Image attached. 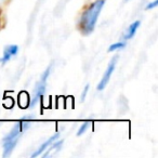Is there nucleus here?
I'll return each mask as SVG.
<instances>
[{"label":"nucleus","mask_w":158,"mask_h":158,"mask_svg":"<svg viewBox=\"0 0 158 158\" xmlns=\"http://www.w3.org/2000/svg\"><path fill=\"white\" fill-rule=\"evenodd\" d=\"M125 46H126L125 42H117V44H113L112 46L110 47L108 51H110V52H113V51H116V50H118V49L125 48Z\"/></svg>","instance_id":"nucleus-9"},{"label":"nucleus","mask_w":158,"mask_h":158,"mask_svg":"<svg viewBox=\"0 0 158 158\" xmlns=\"http://www.w3.org/2000/svg\"><path fill=\"white\" fill-rule=\"evenodd\" d=\"M116 62H117V56H115V57H113V60L110 61V63L108 64L107 69H106V72L104 73L103 77H102V79H101V81H100L99 85H98V90L99 91H102L103 89L106 88V86H107L108 81H110V76H112L113 73L115 72Z\"/></svg>","instance_id":"nucleus-4"},{"label":"nucleus","mask_w":158,"mask_h":158,"mask_svg":"<svg viewBox=\"0 0 158 158\" xmlns=\"http://www.w3.org/2000/svg\"><path fill=\"white\" fill-rule=\"evenodd\" d=\"M29 126V123L26 120H21L15 123L13 129L9 132L8 135L5 136L2 141V146H3V156L8 157L12 154L14 147L16 146L19 142V139L22 135L23 131Z\"/></svg>","instance_id":"nucleus-2"},{"label":"nucleus","mask_w":158,"mask_h":158,"mask_svg":"<svg viewBox=\"0 0 158 158\" xmlns=\"http://www.w3.org/2000/svg\"><path fill=\"white\" fill-rule=\"evenodd\" d=\"M18 51H19V47L16 46V44L7 46L5 48V50H3V55H2V57L0 59V62L2 64L7 63L9 60H11L12 56H14V55L18 53Z\"/></svg>","instance_id":"nucleus-5"},{"label":"nucleus","mask_w":158,"mask_h":158,"mask_svg":"<svg viewBox=\"0 0 158 158\" xmlns=\"http://www.w3.org/2000/svg\"><path fill=\"white\" fill-rule=\"evenodd\" d=\"M57 138H59V133H55L54 135H52L50 139H49V140H47L46 142H44V144H42L41 146H40L39 148H38L37 151H36L35 153L33 154V155H31V157L35 158V157H37V156H40L42 153H44V151H46L47 148H48L49 146H50L51 144H52V143H54L55 141H56Z\"/></svg>","instance_id":"nucleus-6"},{"label":"nucleus","mask_w":158,"mask_h":158,"mask_svg":"<svg viewBox=\"0 0 158 158\" xmlns=\"http://www.w3.org/2000/svg\"><path fill=\"white\" fill-rule=\"evenodd\" d=\"M62 144H63V141H57V142H54V145L51 144L50 146H49L48 148L44 151L46 153L41 154V156H42V157H44V158L49 157V156H53V152H54V154H55V151L59 152L60 148H61Z\"/></svg>","instance_id":"nucleus-7"},{"label":"nucleus","mask_w":158,"mask_h":158,"mask_svg":"<svg viewBox=\"0 0 158 158\" xmlns=\"http://www.w3.org/2000/svg\"><path fill=\"white\" fill-rule=\"evenodd\" d=\"M50 70H51V66H49L46 69V72L42 74L39 82L36 85L33 99H31V106H35L36 103L38 102V100L44 95V91H46V87H47V80H48V77H49V75H50Z\"/></svg>","instance_id":"nucleus-3"},{"label":"nucleus","mask_w":158,"mask_h":158,"mask_svg":"<svg viewBox=\"0 0 158 158\" xmlns=\"http://www.w3.org/2000/svg\"><path fill=\"white\" fill-rule=\"evenodd\" d=\"M126 1H128V0H126Z\"/></svg>","instance_id":"nucleus-13"},{"label":"nucleus","mask_w":158,"mask_h":158,"mask_svg":"<svg viewBox=\"0 0 158 158\" xmlns=\"http://www.w3.org/2000/svg\"><path fill=\"white\" fill-rule=\"evenodd\" d=\"M157 5H158V0H155V1H153V2L148 3V5H147L146 7H145V9H146V10L153 9V8L157 7Z\"/></svg>","instance_id":"nucleus-11"},{"label":"nucleus","mask_w":158,"mask_h":158,"mask_svg":"<svg viewBox=\"0 0 158 158\" xmlns=\"http://www.w3.org/2000/svg\"><path fill=\"white\" fill-rule=\"evenodd\" d=\"M88 90H89V85H87V86L85 87L84 92H82V94H81V101H84V100H85V98H86V95H87V92H88Z\"/></svg>","instance_id":"nucleus-12"},{"label":"nucleus","mask_w":158,"mask_h":158,"mask_svg":"<svg viewBox=\"0 0 158 158\" xmlns=\"http://www.w3.org/2000/svg\"><path fill=\"white\" fill-rule=\"evenodd\" d=\"M140 25H141L140 21H135V22L132 23V24L128 27V31L125 35V39H131V38L135 35L136 31H138V28L140 27Z\"/></svg>","instance_id":"nucleus-8"},{"label":"nucleus","mask_w":158,"mask_h":158,"mask_svg":"<svg viewBox=\"0 0 158 158\" xmlns=\"http://www.w3.org/2000/svg\"><path fill=\"white\" fill-rule=\"evenodd\" d=\"M88 127H89V123H82L81 127L79 128L78 132H77V135H81V134H84L85 131L88 129Z\"/></svg>","instance_id":"nucleus-10"},{"label":"nucleus","mask_w":158,"mask_h":158,"mask_svg":"<svg viewBox=\"0 0 158 158\" xmlns=\"http://www.w3.org/2000/svg\"><path fill=\"white\" fill-rule=\"evenodd\" d=\"M104 3H105V0H97L84 11L82 15L80 16L78 25L79 31L84 35H90L94 31L98 18L101 13L102 8L104 7Z\"/></svg>","instance_id":"nucleus-1"}]
</instances>
